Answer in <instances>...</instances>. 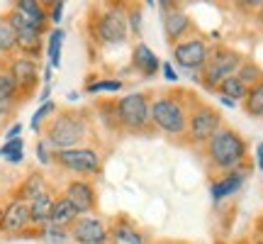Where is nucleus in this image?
Here are the masks:
<instances>
[{"instance_id":"obj_10","label":"nucleus","mask_w":263,"mask_h":244,"mask_svg":"<svg viewBox=\"0 0 263 244\" xmlns=\"http://www.w3.org/2000/svg\"><path fill=\"white\" fill-rule=\"evenodd\" d=\"M98 29H100V37H103L105 42H110V44L124 42V37H127V22H124V18L117 12V10H112V12L103 15V20H100Z\"/></svg>"},{"instance_id":"obj_30","label":"nucleus","mask_w":263,"mask_h":244,"mask_svg":"<svg viewBox=\"0 0 263 244\" xmlns=\"http://www.w3.org/2000/svg\"><path fill=\"white\" fill-rule=\"evenodd\" d=\"M44 237H47L49 242H64L66 232H64V230H59V227H49L47 232H44Z\"/></svg>"},{"instance_id":"obj_11","label":"nucleus","mask_w":263,"mask_h":244,"mask_svg":"<svg viewBox=\"0 0 263 244\" xmlns=\"http://www.w3.org/2000/svg\"><path fill=\"white\" fill-rule=\"evenodd\" d=\"M217 125H219V117H217L212 110H200V113L190 120V132L197 142L212 140L217 132Z\"/></svg>"},{"instance_id":"obj_12","label":"nucleus","mask_w":263,"mask_h":244,"mask_svg":"<svg viewBox=\"0 0 263 244\" xmlns=\"http://www.w3.org/2000/svg\"><path fill=\"white\" fill-rule=\"evenodd\" d=\"M66 200L76 207V213L81 215V213H88L90 207H93V190L88 183H71L68 190H66Z\"/></svg>"},{"instance_id":"obj_20","label":"nucleus","mask_w":263,"mask_h":244,"mask_svg":"<svg viewBox=\"0 0 263 244\" xmlns=\"http://www.w3.org/2000/svg\"><path fill=\"white\" fill-rule=\"evenodd\" d=\"M112 239H115V244H144L139 232L132 230L129 225H124V222L112 230Z\"/></svg>"},{"instance_id":"obj_32","label":"nucleus","mask_w":263,"mask_h":244,"mask_svg":"<svg viewBox=\"0 0 263 244\" xmlns=\"http://www.w3.org/2000/svg\"><path fill=\"white\" fill-rule=\"evenodd\" d=\"M37 156H39V161H42V164H47V161H49L47 144H44V142H39V147H37Z\"/></svg>"},{"instance_id":"obj_13","label":"nucleus","mask_w":263,"mask_h":244,"mask_svg":"<svg viewBox=\"0 0 263 244\" xmlns=\"http://www.w3.org/2000/svg\"><path fill=\"white\" fill-rule=\"evenodd\" d=\"M27 222H32V215H29V205L25 203H12L3 215V227L8 232H20Z\"/></svg>"},{"instance_id":"obj_16","label":"nucleus","mask_w":263,"mask_h":244,"mask_svg":"<svg viewBox=\"0 0 263 244\" xmlns=\"http://www.w3.org/2000/svg\"><path fill=\"white\" fill-rule=\"evenodd\" d=\"M76 217H78V213H76V207L66 200V198H61V200H57L54 203V210H51V220H49V227H59V230H64L66 225H71Z\"/></svg>"},{"instance_id":"obj_34","label":"nucleus","mask_w":263,"mask_h":244,"mask_svg":"<svg viewBox=\"0 0 263 244\" xmlns=\"http://www.w3.org/2000/svg\"><path fill=\"white\" fill-rule=\"evenodd\" d=\"M61 12H64V3H54V22L61 20Z\"/></svg>"},{"instance_id":"obj_4","label":"nucleus","mask_w":263,"mask_h":244,"mask_svg":"<svg viewBox=\"0 0 263 244\" xmlns=\"http://www.w3.org/2000/svg\"><path fill=\"white\" fill-rule=\"evenodd\" d=\"M117 113H120L124 125H129V127H141V125L146 122V115H149L146 98L141 93L124 95L122 100H120V105H117Z\"/></svg>"},{"instance_id":"obj_5","label":"nucleus","mask_w":263,"mask_h":244,"mask_svg":"<svg viewBox=\"0 0 263 244\" xmlns=\"http://www.w3.org/2000/svg\"><path fill=\"white\" fill-rule=\"evenodd\" d=\"M59 161L64 164L66 169L81 171V173H93L100 169L98 154L90 149H64L59 151Z\"/></svg>"},{"instance_id":"obj_3","label":"nucleus","mask_w":263,"mask_h":244,"mask_svg":"<svg viewBox=\"0 0 263 244\" xmlns=\"http://www.w3.org/2000/svg\"><path fill=\"white\" fill-rule=\"evenodd\" d=\"M81 137H83V125L73 117H68V115L59 117L54 122V127L49 130V144L59 147V151L73 149V144L81 142Z\"/></svg>"},{"instance_id":"obj_26","label":"nucleus","mask_w":263,"mask_h":244,"mask_svg":"<svg viewBox=\"0 0 263 244\" xmlns=\"http://www.w3.org/2000/svg\"><path fill=\"white\" fill-rule=\"evenodd\" d=\"M246 108L251 115H263V83H258L246 98Z\"/></svg>"},{"instance_id":"obj_35","label":"nucleus","mask_w":263,"mask_h":244,"mask_svg":"<svg viewBox=\"0 0 263 244\" xmlns=\"http://www.w3.org/2000/svg\"><path fill=\"white\" fill-rule=\"evenodd\" d=\"M256 154H258V166L263 169V142L258 144V149H256Z\"/></svg>"},{"instance_id":"obj_14","label":"nucleus","mask_w":263,"mask_h":244,"mask_svg":"<svg viewBox=\"0 0 263 244\" xmlns=\"http://www.w3.org/2000/svg\"><path fill=\"white\" fill-rule=\"evenodd\" d=\"M10 78L20 88H29V85L34 83V78H37V64L32 59H20V61L12 64V76Z\"/></svg>"},{"instance_id":"obj_36","label":"nucleus","mask_w":263,"mask_h":244,"mask_svg":"<svg viewBox=\"0 0 263 244\" xmlns=\"http://www.w3.org/2000/svg\"><path fill=\"white\" fill-rule=\"evenodd\" d=\"M222 103H224V105H229V108H232V105H234V100H232V98H224V95H222Z\"/></svg>"},{"instance_id":"obj_1","label":"nucleus","mask_w":263,"mask_h":244,"mask_svg":"<svg viewBox=\"0 0 263 244\" xmlns=\"http://www.w3.org/2000/svg\"><path fill=\"white\" fill-rule=\"evenodd\" d=\"M210 154H212L217 166L229 169V166L239 164V159L244 156V142L234 132H217L212 137V144H210Z\"/></svg>"},{"instance_id":"obj_22","label":"nucleus","mask_w":263,"mask_h":244,"mask_svg":"<svg viewBox=\"0 0 263 244\" xmlns=\"http://www.w3.org/2000/svg\"><path fill=\"white\" fill-rule=\"evenodd\" d=\"M239 186H241V176H227L224 181H219L217 186H212V198H215V200H222L224 196L234 193Z\"/></svg>"},{"instance_id":"obj_7","label":"nucleus","mask_w":263,"mask_h":244,"mask_svg":"<svg viewBox=\"0 0 263 244\" xmlns=\"http://www.w3.org/2000/svg\"><path fill=\"white\" fill-rule=\"evenodd\" d=\"M236 68H239V57L232 51H219L215 57V61L207 68V81L210 83H222L227 78H232Z\"/></svg>"},{"instance_id":"obj_37","label":"nucleus","mask_w":263,"mask_h":244,"mask_svg":"<svg viewBox=\"0 0 263 244\" xmlns=\"http://www.w3.org/2000/svg\"><path fill=\"white\" fill-rule=\"evenodd\" d=\"M261 117H263V115H261Z\"/></svg>"},{"instance_id":"obj_8","label":"nucleus","mask_w":263,"mask_h":244,"mask_svg":"<svg viewBox=\"0 0 263 244\" xmlns=\"http://www.w3.org/2000/svg\"><path fill=\"white\" fill-rule=\"evenodd\" d=\"M10 25H12V29H15V37H17V44L22 49H27V51H34L39 44V32L42 29H37L34 25H29L27 20L20 15L17 10L12 12V18L8 20Z\"/></svg>"},{"instance_id":"obj_29","label":"nucleus","mask_w":263,"mask_h":244,"mask_svg":"<svg viewBox=\"0 0 263 244\" xmlns=\"http://www.w3.org/2000/svg\"><path fill=\"white\" fill-rule=\"evenodd\" d=\"M120 88H122L120 81H100V83L88 85V91H90V93H98V91H120Z\"/></svg>"},{"instance_id":"obj_19","label":"nucleus","mask_w":263,"mask_h":244,"mask_svg":"<svg viewBox=\"0 0 263 244\" xmlns=\"http://www.w3.org/2000/svg\"><path fill=\"white\" fill-rule=\"evenodd\" d=\"M22 149H25V142L15 137V140H8L3 147H0V156L8 159L10 164H20L22 161Z\"/></svg>"},{"instance_id":"obj_27","label":"nucleus","mask_w":263,"mask_h":244,"mask_svg":"<svg viewBox=\"0 0 263 244\" xmlns=\"http://www.w3.org/2000/svg\"><path fill=\"white\" fill-rule=\"evenodd\" d=\"M12 93H15V83H12V78L0 74V103L10 100V98H12Z\"/></svg>"},{"instance_id":"obj_6","label":"nucleus","mask_w":263,"mask_h":244,"mask_svg":"<svg viewBox=\"0 0 263 244\" xmlns=\"http://www.w3.org/2000/svg\"><path fill=\"white\" fill-rule=\"evenodd\" d=\"M207 49L200 39H188V42H180L176 47V61L185 68H200L205 64Z\"/></svg>"},{"instance_id":"obj_33","label":"nucleus","mask_w":263,"mask_h":244,"mask_svg":"<svg viewBox=\"0 0 263 244\" xmlns=\"http://www.w3.org/2000/svg\"><path fill=\"white\" fill-rule=\"evenodd\" d=\"M163 76H166L168 81H176V78H178V76H176V71H173V66H171V64H163Z\"/></svg>"},{"instance_id":"obj_21","label":"nucleus","mask_w":263,"mask_h":244,"mask_svg":"<svg viewBox=\"0 0 263 244\" xmlns=\"http://www.w3.org/2000/svg\"><path fill=\"white\" fill-rule=\"evenodd\" d=\"M185 29H188V18H185L183 12H171L168 18H166V34H168L171 39L180 37Z\"/></svg>"},{"instance_id":"obj_18","label":"nucleus","mask_w":263,"mask_h":244,"mask_svg":"<svg viewBox=\"0 0 263 244\" xmlns=\"http://www.w3.org/2000/svg\"><path fill=\"white\" fill-rule=\"evenodd\" d=\"M17 12L27 20L29 25H34L37 29H42V25H44V12L39 8V3H34V0H20Z\"/></svg>"},{"instance_id":"obj_23","label":"nucleus","mask_w":263,"mask_h":244,"mask_svg":"<svg viewBox=\"0 0 263 244\" xmlns=\"http://www.w3.org/2000/svg\"><path fill=\"white\" fill-rule=\"evenodd\" d=\"M61 44H64V32L61 29H54L51 37H49V61L57 68L61 64Z\"/></svg>"},{"instance_id":"obj_24","label":"nucleus","mask_w":263,"mask_h":244,"mask_svg":"<svg viewBox=\"0 0 263 244\" xmlns=\"http://www.w3.org/2000/svg\"><path fill=\"white\" fill-rule=\"evenodd\" d=\"M222 93H224V98H232V100H236V98H244L246 95V85L236 78V76H232V78H227V81H222Z\"/></svg>"},{"instance_id":"obj_38","label":"nucleus","mask_w":263,"mask_h":244,"mask_svg":"<svg viewBox=\"0 0 263 244\" xmlns=\"http://www.w3.org/2000/svg\"><path fill=\"white\" fill-rule=\"evenodd\" d=\"M261 244H263V242H261Z\"/></svg>"},{"instance_id":"obj_2","label":"nucleus","mask_w":263,"mask_h":244,"mask_svg":"<svg viewBox=\"0 0 263 244\" xmlns=\"http://www.w3.org/2000/svg\"><path fill=\"white\" fill-rule=\"evenodd\" d=\"M151 117L168 134H178V132L185 130V115L180 110V105L173 103V100H166V98L156 100L154 108H151Z\"/></svg>"},{"instance_id":"obj_31","label":"nucleus","mask_w":263,"mask_h":244,"mask_svg":"<svg viewBox=\"0 0 263 244\" xmlns=\"http://www.w3.org/2000/svg\"><path fill=\"white\" fill-rule=\"evenodd\" d=\"M256 76H258V68H254V66H244V68H241V76H239V81L246 85L249 81H254Z\"/></svg>"},{"instance_id":"obj_25","label":"nucleus","mask_w":263,"mask_h":244,"mask_svg":"<svg viewBox=\"0 0 263 244\" xmlns=\"http://www.w3.org/2000/svg\"><path fill=\"white\" fill-rule=\"evenodd\" d=\"M17 44V37H15V29L8 20H0V51H8Z\"/></svg>"},{"instance_id":"obj_9","label":"nucleus","mask_w":263,"mask_h":244,"mask_svg":"<svg viewBox=\"0 0 263 244\" xmlns=\"http://www.w3.org/2000/svg\"><path fill=\"white\" fill-rule=\"evenodd\" d=\"M73 237L81 244H103L107 239V232L100 220L95 217H85V220H78L73 225Z\"/></svg>"},{"instance_id":"obj_28","label":"nucleus","mask_w":263,"mask_h":244,"mask_svg":"<svg viewBox=\"0 0 263 244\" xmlns=\"http://www.w3.org/2000/svg\"><path fill=\"white\" fill-rule=\"evenodd\" d=\"M51 110H54V103H49V100H47V103H44V105H42V108L37 110V113H34V117H32V130H39L42 120H44V117H47Z\"/></svg>"},{"instance_id":"obj_17","label":"nucleus","mask_w":263,"mask_h":244,"mask_svg":"<svg viewBox=\"0 0 263 244\" xmlns=\"http://www.w3.org/2000/svg\"><path fill=\"white\" fill-rule=\"evenodd\" d=\"M132 59H134V66H137L139 71H144V74H149V76L159 68V59H156V54H154L146 44H137Z\"/></svg>"},{"instance_id":"obj_15","label":"nucleus","mask_w":263,"mask_h":244,"mask_svg":"<svg viewBox=\"0 0 263 244\" xmlns=\"http://www.w3.org/2000/svg\"><path fill=\"white\" fill-rule=\"evenodd\" d=\"M51 210H54V200L47 193L32 198V203H29V215H32V222H37V225H49Z\"/></svg>"}]
</instances>
